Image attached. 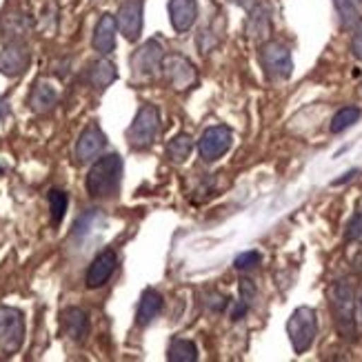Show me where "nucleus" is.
I'll return each instance as SVG.
<instances>
[{
    "label": "nucleus",
    "instance_id": "nucleus-1",
    "mask_svg": "<svg viewBox=\"0 0 362 362\" xmlns=\"http://www.w3.org/2000/svg\"><path fill=\"white\" fill-rule=\"evenodd\" d=\"M122 176V160L118 153L103 156L91 165L87 174V192L93 198H109L116 194Z\"/></svg>",
    "mask_w": 362,
    "mask_h": 362
},
{
    "label": "nucleus",
    "instance_id": "nucleus-10",
    "mask_svg": "<svg viewBox=\"0 0 362 362\" xmlns=\"http://www.w3.org/2000/svg\"><path fill=\"white\" fill-rule=\"evenodd\" d=\"M116 264H118V256L114 249H105L100 254L91 260L89 269H87V276H85V282L89 289H98L103 285H107L112 274L116 272Z\"/></svg>",
    "mask_w": 362,
    "mask_h": 362
},
{
    "label": "nucleus",
    "instance_id": "nucleus-17",
    "mask_svg": "<svg viewBox=\"0 0 362 362\" xmlns=\"http://www.w3.org/2000/svg\"><path fill=\"white\" fill-rule=\"evenodd\" d=\"M163 311V296L153 289H145L140 296L138 311H136V322L140 327H147L153 318H158V313Z\"/></svg>",
    "mask_w": 362,
    "mask_h": 362
},
{
    "label": "nucleus",
    "instance_id": "nucleus-8",
    "mask_svg": "<svg viewBox=\"0 0 362 362\" xmlns=\"http://www.w3.org/2000/svg\"><path fill=\"white\" fill-rule=\"evenodd\" d=\"M165 52L158 40H147L140 49L132 56V71L134 78H151L163 69Z\"/></svg>",
    "mask_w": 362,
    "mask_h": 362
},
{
    "label": "nucleus",
    "instance_id": "nucleus-7",
    "mask_svg": "<svg viewBox=\"0 0 362 362\" xmlns=\"http://www.w3.org/2000/svg\"><path fill=\"white\" fill-rule=\"evenodd\" d=\"M231 143H233V136H231L229 127H225V124H216V127H209L198 140L200 158L204 163H214V160L220 158V156H225L231 149Z\"/></svg>",
    "mask_w": 362,
    "mask_h": 362
},
{
    "label": "nucleus",
    "instance_id": "nucleus-28",
    "mask_svg": "<svg viewBox=\"0 0 362 362\" xmlns=\"http://www.w3.org/2000/svg\"><path fill=\"white\" fill-rule=\"evenodd\" d=\"M254 298H256V285L251 280H240V300L243 303H247V305H251L254 303Z\"/></svg>",
    "mask_w": 362,
    "mask_h": 362
},
{
    "label": "nucleus",
    "instance_id": "nucleus-4",
    "mask_svg": "<svg viewBox=\"0 0 362 362\" xmlns=\"http://www.w3.org/2000/svg\"><path fill=\"white\" fill-rule=\"evenodd\" d=\"M160 132V114L153 105H143L127 129V140L134 149H147L156 143Z\"/></svg>",
    "mask_w": 362,
    "mask_h": 362
},
{
    "label": "nucleus",
    "instance_id": "nucleus-25",
    "mask_svg": "<svg viewBox=\"0 0 362 362\" xmlns=\"http://www.w3.org/2000/svg\"><path fill=\"white\" fill-rule=\"evenodd\" d=\"M67 204H69L67 194L60 192V189H52V192H49V211H52V223L54 225H60V220L65 218Z\"/></svg>",
    "mask_w": 362,
    "mask_h": 362
},
{
    "label": "nucleus",
    "instance_id": "nucleus-20",
    "mask_svg": "<svg viewBox=\"0 0 362 362\" xmlns=\"http://www.w3.org/2000/svg\"><path fill=\"white\" fill-rule=\"evenodd\" d=\"M56 103H58V93L52 85H47V83H38L29 96V105L36 114L52 112V109L56 107Z\"/></svg>",
    "mask_w": 362,
    "mask_h": 362
},
{
    "label": "nucleus",
    "instance_id": "nucleus-12",
    "mask_svg": "<svg viewBox=\"0 0 362 362\" xmlns=\"http://www.w3.org/2000/svg\"><path fill=\"white\" fill-rule=\"evenodd\" d=\"M105 145H107L105 134L96 127V124H91V127H87L81 134V138H78V143H76V160L78 163L93 160L96 156H100Z\"/></svg>",
    "mask_w": 362,
    "mask_h": 362
},
{
    "label": "nucleus",
    "instance_id": "nucleus-11",
    "mask_svg": "<svg viewBox=\"0 0 362 362\" xmlns=\"http://www.w3.org/2000/svg\"><path fill=\"white\" fill-rule=\"evenodd\" d=\"M118 29L127 40H138L143 31V0H124L118 9Z\"/></svg>",
    "mask_w": 362,
    "mask_h": 362
},
{
    "label": "nucleus",
    "instance_id": "nucleus-27",
    "mask_svg": "<svg viewBox=\"0 0 362 362\" xmlns=\"http://www.w3.org/2000/svg\"><path fill=\"white\" fill-rule=\"evenodd\" d=\"M347 240H362V211H358L347 227Z\"/></svg>",
    "mask_w": 362,
    "mask_h": 362
},
{
    "label": "nucleus",
    "instance_id": "nucleus-31",
    "mask_svg": "<svg viewBox=\"0 0 362 362\" xmlns=\"http://www.w3.org/2000/svg\"><path fill=\"white\" fill-rule=\"evenodd\" d=\"M0 176H3V169H0Z\"/></svg>",
    "mask_w": 362,
    "mask_h": 362
},
{
    "label": "nucleus",
    "instance_id": "nucleus-26",
    "mask_svg": "<svg viewBox=\"0 0 362 362\" xmlns=\"http://www.w3.org/2000/svg\"><path fill=\"white\" fill-rule=\"evenodd\" d=\"M256 264H260V254H258V251H245V254H240L238 258H235V262H233L235 269H240V272L254 269Z\"/></svg>",
    "mask_w": 362,
    "mask_h": 362
},
{
    "label": "nucleus",
    "instance_id": "nucleus-13",
    "mask_svg": "<svg viewBox=\"0 0 362 362\" xmlns=\"http://www.w3.org/2000/svg\"><path fill=\"white\" fill-rule=\"evenodd\" d=\"M167 9H169V21L178 34L189 31L198 21V3L196 0H169Z\"/></svg>",
    "mask_w": 362,
    "mask_h": 362
},
{
    "label": "nucleus",
    "instance_id": "nucleus-2",
    "mask_svg": "<svg viewBox=\"0 0 362 362\" xmlns=\"http://www.w3.org/2000/svg\"><path fill=\"white\" fill-rule=\"evenodd\" d=\"M329 307H332L336 327L342 338L356 336V293L349 280H338L329 289Z\"/></svg>",
    "mask_w": 362,
    "mask_h": 362
},
{
    "label": "nucleus",
    "instance_id": "nucleus-29",
    "mask_svg": "<svg viewBox=\"0 0 362 362\" xmlns=\"http://www.w3.org/2000/svg\"><path fill=\"white\" fill-rule=\"evenodd\" d=\"M354 31H356V34H354V38H351V54H354L358 60H362V25L356 27Z\"/></svg>",
    "mask_w": 362,
    "mask_h": 362
},
{
    "label": "nucleus",
    "instance_id": "nucleus-9",
    "mask_svg": "<svg viewBox=\"0 0 362 362\" xmlns=\"http://www.w3.org/2000/svg\"><path fill=\"white\" fill-rule=\"evenodd\" d=\"M163 69L167 74L169 85L178 89V91H187L192 89L198 83V71L194 67V62L185 58V56H169L163 60Z\"/></svg>",
    "mask_w": 362,
    "mask_h": 362
},
{
    "label": "nucleus",
    "instance_id": "nucleus-3",
    "mask_svg": "<svg viewBox=\"0 0 362 362\" xmlns=\"http://www.w3.org/2000/svg\"><path fill=\"white\" fill-rule=\"evenodd\" d=\"M287 334L296 354H305L316 340L318 334V316L311 307H298L287 322Z\"/></svg>",
    "mask_w": 362,
    "mask_h": 362
},
{
    "label": "nucleus",
    "instance_id": "nucleus-23",
    "mask_svg": "<svg viewBox=\"0 0 362 362\" xmlns=\"http://www.w3.org/2000/svg\"><path fill=\"white\" fill-rule=\"evenodd\" d=\"M167 358L171 362H196L198 360V347L192 340L176 338V340H171V344H169Z\"/></svg>",
    "mask_w": 362,
    "mask_h": 362
},
{
    "label": "nucleus",
    "instance_id": "nucleus-16",
    "mask_svg": "<svg viewBox=\"0 0 362 362\" xmlns=\"http://www.w3.org/2000/svg\"><path fill=\"white\" fill-rule=\"evenodd\" d=\"M62 329L74 342H83L89 334V318L83 309L67 307L62 311Z\"/></svg>",
    "mask_w": 362,
    "mask_h": 362
},
{
    "label": "nucleus",
    "instance_id": "nucleus-21",
    "mask_svg": "<svg viewBox=\"0 0 362 362\" xmlns=\"http://www.w3.org/2000/svg\"><path fill=\"white\" fill-rule=\"evenodd\" d=\"M118 78L116 65L109 60H96L89 67V83L96 89H107Z\"/></svg>",
    "mask_w": 362,
    "mask_h": 362
},
{
    "label": "nucleus",
    "instance_id": "nucleus-6",
    "mask_svg": "<svg viewBox=\"0 0 362 362\" xmlns=\"http://www.w3.org/2000/svg\"><path fill=\"white\" fill-rule=\"evenodd\" d=\"M260 62H262L264 74L269 76L272 81H287L293 71L291 52L282 42H276V40H269L262 45Z\"/></svg>",
    "mask_w": 362,
    "mask_h": 362
},
{
    "label": "nucleus",
    "instance_id": "nucleus-24",
    "mask_svg": "<svg viewBox=\"0 0 362 362\" xmlns=\"http://www.w3.org/2000/svg\"><path fill=\"white\" fill-rule=\"evenodd\" d=\"M360 118V109L358 107H342L340 112L332 118V134H342L344 129H349L351 124H356Z\"/></svg>",
    "mask_w": 362,
    "mask_h": 362
},
{
    "label": "nucleus",
    "instance_id": "nucleus-18",
    "mask_svg": "<svg viewBox=\"0 0 362 362\" xmlns=\"http://www.w3.org/2000/svg\"><path fill=\"white\" fill-rule=\"evenodd\" d=\"M272 34V18L269 11L262 5H256L254 9H249V21H247V36L256 40H267Z\"/></svg>",
    "mask_w": 362,
    "mask_h": 362
},
{
    "label": "nucleus",
    "instance_id": "nucleus-19",
    "mask_svg": "<svg viewBox=\"0 0 362 362\" xmlns=\"http://www.w3.org/2000/svg\"><path fill=\"white\" fill-rule=\"evenodd\" d=\"M342 29H356L362 25V0H334Z\"/></svg>",
    "mask_w": 362,
    "mask_h": 362
},
{
    "label": "nucleus",
    "instance_id": "nucleus-15",
    "mask_svg": "<svg viewBox=\"0 0 362 362\" xmlns=\"http://www.w3.org/2000/svg\"><path fill=\"white\" fill-rule=\"evenodd\" d=\"M29 62V52L27 47L21 42L7 45L3 54H0V74L5 76H21Z\"/></svg>",
    "mask_w": 362,
    "mask_h": 362
},
{
    "label": "nucleus",
    "instance_id": "nucleus-22",
    "mask_svg": "<svg viewBox=\"0 0 362 362\" xmlns=\"http://www.w3.org/2000/svg\"><path fill=\"white\" fill-rule=\"evenodd\" d=\"M192 149H194V140L189 134H178L176 138L169 140L167 145V158L176 165H182L189 156H192Z\"/></svg>",
    "mask_w": 362,
    "mask_h": 362
},
{
    "label": "nucleus",
    "instance_id": "nucleus-30",
    "mask_svg": "<svg viewBox=\"0 0 362 362\" xmlns=\"http://www.w3.org/2000/svg\"><path fill=\"white\" fill-rule=\"evenodd\" d=\"M233 3H235V5H240V7H245L247 11H249V9H254V7L258 5L256 0H233Z\"/></svg>",
    "mask_w": 362,
    "mask_h": 362
},
{
    "label": "nucleus",
    "instance_id": "nucleus-5",
    "mask_svg": "<svg viewBox=\"0 0 362 362\" xmlns=\"http://www.w3.org/2000/svg\"><path fill=\"white\" fill-rule=\"evenodd\" d=\"M25 342V318L16 307H0V349L16 354Z\"/></svg>",
    "mask_w": 362,
    "mask_h": 362
},
{
    "label": "nucleus",
    "instance_id": "nucleus-14",
    "mask_svg": "<svg viewBox=\"0 0 362 362\" xmlns=\"http://www.w3.org/2000/svg\"><path fill=\"white\" fill-rule=\"evenodd\" d=\"M116 31H118V23L112 13H105L100 16V21L96 25V29H93V49H96L98 54L103 56H109L114 52L116 47Z\"/></svg>",
    "mask_w": 362,
    "mask_h": 362
}]
</instances>
